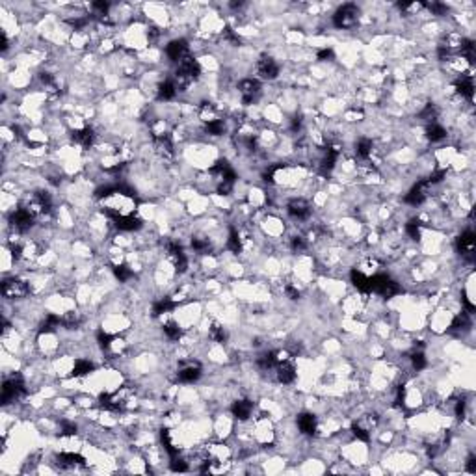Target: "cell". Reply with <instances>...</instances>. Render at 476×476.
I'll return each instance as SVG.
<instances>
[{
  "instance_id": "83f0119b",
  "label": "cell",
  "mask_w": 476,
  "mask_h": 476,
  "mask_svg": "<svg viewBox=\"0 0 476 476\" xmlns=\"http://www.w3.org/2000/svg\"><path fill=\"white\" fill-rule=\"evenodd\" d=\"M93 363L86 361V359H78L77 363H75V367H73V372H71V376L73 378H80V376H86V374H90V372H93Z\"/></svg>"
},
{
  "instance_id": "7a4b0ae2",
  "label": "cell",
  "mask_w": 476,
  "mask_h": 476,
  "mask_svg": "<svg viewBox=\"0 0 476 476\" xmlns=\"http://www.w3.org/2000/svg\"><path fill=\"white\" fill-rule=\"evenodd\" d=\"M370 292L381 294L383 298H392L400 292V286L396 281H392L389 276L385 274H376L374 277H370Z\"/></svg>"
},
{
  "instance_id": "4316f807",
  "label": "cell",
  "mask_w": 476,
  "mask_h": 476,
  "mask_svg": "<svg viewBox=\"0 0 476 476\" xmlns=\"http://www.w3.org/2000/svg\"><path fill=\"white\" fill-rule=\"evenodd\" d=\"M227 249H229V251H233V253H237V255L242 251V240H240V235H238V231L235 229V227H231V229H229Z\"/></svg>"
},
{
  "instance_id": "60d3db41",
  "label": "cell",
  "mask_w": 476,
  "mask_h": 476,
  "mask_svg": "<svg viewBox=\"0 0 476 476\" xmlns=\"http://www.w3.org/2000/svg\"><path fill=\"white\" fill-rule=\"evenodd\" d=\"M290 247L294 253H301V251H305V247H307V242H305V238L303 237H292L290 238Z\"/></svg>"
},
{
  "instance_id": "7bdbcfd3",
  "label": "cell",
  "mask_w": 476,
  "mask_h": 476,
  "mask_svg": "<svg viewBox=\"0 0 476 476\" xmlns=\"http://www.w3.org/2000/svg\"><path fill=\"white\" fill-rule=\"evenodd\" d=\"M423 6L424 8H428L431 13H435V15H445L446 13V6L445 4H441V2H424Z\"/></svg>"
},
{
  "instance_id": "d6986e66",
  "label": "cell",
  "mask_w": 476,
  "mask_h": 476,
  "mask_svg": "<svg viewBox=\"0 0 476 476\" xmlns=\"http://www.w3.org/2000/svg\"><path fill=\"white\" fill-rule=\"evenodd\" d=\"M456 92L460 93L461 97H465L467 100H473L475 97V84H473V78L471 77H461L456 80Z\"/></svg>"
},
{
  "instance_id": "f1b7e54d",
  "label": "cell",
  "mask_w": 476,
  "mask_h": 476,
  "mask_svg": "<svg viewBox=\"0 0 476 476\" xmlns=\"http://www.w3.org/2000/svg\"><path fill=\"white\" fill-rule=\"evenodd\" d=\"M60 324H62V318L58 315H48L43 320V324H41V328H39V333L43 335V333H50V331H54L56 328H60Z\"/></svg>"
},
{
  "instance_id": "836d02e7",
  "label": "cell",
  "mask_w": 476,
  "mask_h": 476,
  "mask_svg": "<svg viewBox=\"0 0 476 476\" xmlns=\"http://www.w3.org/2000/svg\"><path fill=\"white\" fill-rule=\"evenodd\" d=\"M114 276L119 283H125L132 277V270L127 264H117V266H114Z\"/></svg>"
},
{
  "instance_id": "ba28073f",
  "label": "cell",
  "mask_w": 476,
  "mask_h": 476,
  "mask_svg": "<svg viewBox=\"0 0 476 476\" xmlns=\"http://www.w3.org/2000/svg\"><path fill=\"white\" fill-rule=\"evenodd\" d=\"M34 220H36V218L30 214V210H28L26 207L17 208L15 212L11 214V218H9V222H11V225H13V229H17L19 233H26V231L34 225Z\"/></svg>"
},
{
  "instance_id": "6da1fadb",
  "label": "cell",
  "mask_w": 476,
  "mask_h": 476,
  "mask_svg": "<svg viewBox=\"0 0 476 476\" xmlns=\"http://www.w3.org/2000/svg\"><path fill=\"white\" fill-rule=\"evenodd\" d=\"M199 75H201V65H199V62L193 58L192 54L185 56V58L179 62V67H177L175 77H177V80H179V84H181V86L192 84L193 80H197V78H199Z\"/></svg>"
},
{
  "instance_id": "8992f818",
  "label": "cell",
  "mask_w": 476,
  "mask_h": 476,
  "mask_svg": "<svg viewBox=\"0 0 476 476\" xmlns=\"http://www.w3.org/2000/svg\"><path fill=\"white\" fill-rule=\"evenodd\" d=\"M456 247H458V251H460V255L465 259V261L473 262L475 261V247H476V235L475 231H463L460 237H458V240H456Z\"/></svg>"
},
{
  "instance_id": "ac0fdd59",
  "label": "cell",
  "mask_w": 476,
  "mask_h": 476,
  "mask_svg": "<svg viewBox=\"0 0 476 476\" xmlns=\"http://www.w3.org/2000/svg\"><path fill=\"white\" fill-rule=\"evenodd\" d=\"M298 428L303 435H315L316 433V417L313 413L298 415Z\"/></svg>"
},
{
  "instance_id": "603a6c76",
  "label": "cell",
  "mask_w": 476,
  "mask_h": 476,
  "mask_svg": "<svg viewBox=\"0 0 476 476\" xmlns=\"http://www.w3.org/2000/svg\"><path fill=\"white\" fill-rule=\"evenodd\" d=\"M350 277H352V283L355 285V288H357V290L369 294V292H370V277H367L365 274H363V272H359V270H352Z\"/></svg>"
},
{
  "instance_id": "4fadbf2b",
  "label": "cell",
  "mask_w": 476,
  "mask_h": 476,
  "mask_svg": "<svg viewBox=\"0 0 476 476\" xmlns=\"http://www.w3.org/2000/svg\"><path fill=\"white\" fill-rule=\"evenodd\" d=\"M276 370H277L276 374H277V381H279V383L288 385L296 380V367H294V363L292 361H288V357L277 363Z\"/></svg>"
},
{
  "instance_id": "9c48e42d",
  "label": "cell",
  "mask_w": 476,
  "mask_h": 476,
  "mask_svg": "<svg viewBox=\"0 0 476 476\" xmlns=\"http://www.w3.org/2000/svg\"><path fill=\"white\" fill-rule=\"evenodd\" d=\"M166 249H168L169 259L173 261V266H175V270L183 274V272L186 270V266H188V257H186L183 246H181L179 242H168Z\"/></svg>"
},
{
  "instance_id": "8fae6325",
  "label": "cell",
  "mask_w": 476,
  "mask_h": 476,
  "mask_svg": "<svg viewBox=\"0 0 476 476\" xmlns=\"http://www.w3.org/2000/svg\"><path fill=\"white\" fill-rule=\"evenodd\" d=\"M257 73L261 75V78L264 80H274L279 75V65L276 63V60H272L270 56H262L261 60L257 62Z\"/></svg>"
},
{
  "instance_id": "5b68a950",
  "label": "cell",
  "mask_w": 476,
  "mask_h": 476,
  "mask_svg": "<svg viewBox=\"0 0 476 476\" xmlns=\"http://www.w3.org/2000/svg\"><path fill=\"white\" fill-rule=\"evenodd\" d=\"M357 15H359V9L355 4H344L333 15V24L337 28H352L353 24L357 23Z\"/></svg>"
},
{
  "instance_id": "7402d4cb",
  "label": "cell",
  "mask_w": 476,
  "mask_h": 476,
  "mask_svg": "<svg viewBox=\"0 0 476 476\" xmlns=\"http://www.w3.org/2000/svg\"><path fill=\"white\" fill-rule=\"evenodd\" d=\"M277 363H279V352H276V350H270V352L262 353L261 357L257 359V365H259L262 370L276 369Z\"/></svg>"
},
{
  "instance_id": "ab89813d",
  "label": "cell",
  "mask_w": 476,
  "mask_h": 476,
  "mask_svg": "<svg viewBox=\"0 0 476 476\" xmlns=\"http://www.w3.org/2000/svg\"><path fill=\"white\" fill-rule=\"evenodd\" d=\"M352 433L355 435V437L359 439V441H363V443H369L370 441V433L363 426H359L357 423H353L352 424Z\"/></svg>"
},
{
  "instance_id": "277c9868",
  "label": "cell",
  "mask_w": 476,
  "mask_h": 476,
  "mask_svg": "<svg viewBox=\"0 0 476 476\" xmlns=\"http://www.w3.org/2000/svg\"><path fill=\"white\" fill-rule=\"evenodd\" d=\"M0 290H2V296H4V298L17 300V298H24V296L30 292V288H28L26 281H23V279L9 277V279H4V281H2Z\"/></svg>"
},
{
  "instance_id": "f6af8a7d",
  "label": "cell",
  "mask_w": 476,
  "mask_h": 476,
  "mask_svg": "<svg viewBox=\"0 0 476 476\" xmlns=\"http://www.w3.org/2000/svg\"><path fill=\"white\" fill-rule=\"evenodd\" d=\"M233 188H235V185L233 183H229V181H220V185H218V193L220 195H229L231 192H233Z\"/></svg>"
},
{
  "instance_id": "4dcf8cb0",
  "label": "cell",
  "mask_w": 476,
  "mask_h": 476,
  "mask_svg": "<svg viewBox=\"0 0 476 476\" xmlns=\"http://www.w3.org/2000/svg\"><path fill=\"white\" fill-rule=\"evenodd\" d=\"M460 52L465 60H469L471 63H475V41L463 39V41L460 43Z\"/></svg>"
},
{
  "instance_id": "74e56055",
  "label": "cell",
  "mask_w": 476,
  "mask_h": 476,
  "mask_svg": "<svg viewBox=\"0 0 476 476\" xmlns=\"http://www.w3.org/2000/svg\"><path fill=\"white\" fill-rule=\"evenodd\" d=\"M210 337L214 338L216 342H225V340H227V333H225V330H223V326L214 322L212 324V328H210Z\"/></svg>"
},
{
  "instance_id": "52a82bcc",
  "label": "cell",
  "mask_w": 476,
  "mask_h": 476,
  "mask_svg": "<svg viewBox=\"0 0 476 476\" xmlns=\"http://www.w3.org/2000/svg\"><path fill=\"white\" fill-rule=\"evenodd\" d=\"M238 92L242 95V102L249 106L253 104L257 97L261 95V82L257 78H244L240 84H238Z\"/></svg>"
},
{
  "instance_id": "b9f144b4",
  "label": "cell",
  "mask_w": 476,
  "mask_h": 476,
  "mask_svg": "<svg viewBox=\"0 0 476 476\" xmlns=\"http://www.w3.org/2000/svg\"><path fill=\"white\" fill-rule=\"evenodd\" d=\"M97 340H99V346L102 348V350H110V346H112V340H114V337L112 335H108L106 331H97Z\"/></svg>"
},
{
  "instance_id": "30bf717a",
  "label": "cell",
  "mask_w": 476,
  "mask_h": 476,
  "mask_svg": "<svg viewBox=\"0 0 476 476\" xmlns=\"http://www.w3.org/2000/svg\"><path fill=\"white\" fill-rule=\"evenodd\" d=\"M286 210H288V214H290L294 220H300V222L307 220L309 216H311V205H309L305 199H301V197L288 201Z\"/></svg>"
},
{
  "instance_id": "e575fe53",
  "label": "cell",
  "mask_w": 476,
  "mask_h": 476,
  "mask_svg": "<svg viewBox=\"0 0 476 476\" xmlns=\"http://www.w3.org/2000/svg\"><path fill=\"white\" fill-rule=\"evenodd\" d=\"M164 333H166L168 338H171V340H179L181 335H183V331H181V328H179V324H175V322L164 324Z\"/></svg>"
},
{
  "instance_id": "cb8c5ba5",
  "label": "cell",
  "mask_w": 476,
  "mask_h": 476,
  "mask_svg": "<svg viewBox=\"0 0 476 476\" xmlns=\"http://www.w3.org/2000/svg\"><path fill=\"white\" fill-rule=\"evenodd\" d=\"M156 95H158V99L160 100H173L177 95V84L175 82H171V80H166V82H162L160 86H158V92H156Z\"/></svg>"
},
{
  "instance_id": "484cf974",
  "label": "cell",
  "mask_w": 476,
  "mask_h": 476,
  "mask_svg": "<svg viewBox=\"0 0 476 476\" xmlns=\"http://www.w3.org/2000/svg\"><path fill=\"white\" fill-rule=\"evenodd\" d=\"M173 307H175V301L171 300V298H162V300H158L153 305V316L166 315V313H169Z\"/></svg>"
},
{
  "instance_id": "ffe728a7",
  "label": "cell",
  "mask_w": 476,
  "mask_h": 476,
  "mask_svg": "<svg viewBox=\"0 0 476 476\" xmlns=\"http://www.w3.org/2000/svg\"><path fill=\"white\" fill-rule=\"evenodd\" d=\"M58 465L62 469H71V467H77V465H86V460L80 454L63 452L58 456Z\"/></svg>"
},
{
  "instance_id": "8d00e7d4",
  "label": "cell",
  "mask_w": 476,
  "mask_h": 476,
  "mask_svg": "<svg viewBox=\"0 0 476 476\" xmlns=\"http://www.w3.org/2000/svg\"><path fill=\"white\" fill-rule=\"evenodd\" d=\"M421 119L428 121V125L435 123V119H437V108L433 106V104H426L424 110L421 112Z\"/></svg>"
},
{
  "instance_id": "1f68e13d",
  "label": "cell",
  "mask_w": 476,
  "mask_h": 476,
  "mask_svg": "<svg viewBox=\"0 0 476 476\" xmlns=\"http://www.w3.org/2000/svg\"><path fill=\"white\" fill-rule=\"evenodd\" d=\"M205 131L208 134H212V136H222L225 132V123H223V119H212V121H208L205 125Z\"/></svg>"
},
{
  "instance_id": "f35d334b",
  "label": "cell",
  "mask_w": 476,
  "mask_h": 476,
  "mask_svg": "<svg viewBox=\"0 0 476 476\" xmlns=\"http://www.w3.org/2000/svg\"><path fill=\"white\" fill-rule=\"evenodd\" d=\"M411 363H413V369L415 370H424V369H426V365H428V361H426V355H424L423 352H413V353H411Z\"/></svg>"
},
{
  "instance_id": "7c38bea8",
  "label": "cell",
  "mask_w": 476,
  "mask_h": 476,
  "mask_svg": "<svg viewBox=\"0 0 476 476\" xmlns=\"http://www.w3.org/2000/svg\"><path fill=\"white\" fill-rule=\"evenodd\" d=\"M430 188V185H428V181L424 179V181H421V183H417V185L409 190V193H407L406 197H404V201H406L407 205H413V207H419V205H423L424 199H426V190Z\"/></svg>"
},
{
  "instance_id": "44dd1931",
  "label": "cell",
  "mask_w": 476,
  "mask_h": 476,
  "mask_svg": "<svg viewBox=\"0 0 476 476\" xmlns=\"http://www.w3.org/2000/svg\"><path fill=\"white\" fill-rule=\"evenodd\" d=\"M73 140L77 142L78 145L84 147V149H90V147L93 145V142H95V132H93V129L86 127V129H80V131L73 132Z\"/></svg>"
},
{
  "instance_id": "bcb514c9",
  "label": "cell",
  "mask_w": 476,
  "mask_h": 476,
  "mask_svg": "<svg viewBox=\"0 0 476 476\" xmlns=\"http://www.w3.org/2000/svg\"><path fill=\"white\" fill-rule=\"evenodd\" d=\"M62 435H75L77 433V426L75 424L67 423V421H63L62 423V431H60Z\"/></svg>"
},
{
  "instance_id": "2e32d148",
  "label": "cell",
  "mask_w": 476,
  "mask_h": 476,
  "mask_svg": "<svg viewBox=\"0 0 476 476\" xmlns=\"http://www.w3.org/2000/svg\"><path fill=\"white\" fill-rule=\"evenodd\" d=\"M114 223L119 231H138L142 227V220L132 214H117L114 218Z\"/></svg>"
},
{
  "instance_id": "9a60e30c",
  "label": "cell",
  "mask_w": 476,
  "mask_h": 476,
  "mask_svg": "<svg viewBox=\"0 0 476 476\" xmlns=\"http://www.w3.org/2000/svg\"><path fill=\"white\" fill-rule=\"evenodd\" d=\"M199 376H201L199 363H188L185 367H181L179 372H177L179 381H183V383H193V381L199 380Z\"/></svg>"
},
{
  "instance_id": "ee69618b",
  "label": "cell",
  "mask_w": 476,
  "mask_h": 476,
  "mask_svg": "<svg viewBox=\"0 0 476 476\" xmlns=\"http://www.w3.org/2000/svg\"><path fill=\"white\" fill-rule=\"evenodd\" d=\"M169 465H171V471H175V473H186V471H188V463H186L185 460H181L179 456L171 458Z\"/></svg>"
},
{
  "instance_id": "d4e9b609",
  "label": "cell",
  "mask_w": 476,
  "mask_h": 476,
  "mask_svg": "<svg viewBox=\"0 0 476 476\" xmlns=\"http://www.w3.org/2000/svg\"><path fill=\"white\" fill-rule=\"evenodd\" d=\"M355 154L357 158L361 160H369L370 154H372V142L369 138H361L357 143H355Z\"/></svg>"
},
{
  "instance_id": "f907efd6",
  "label": "cell",
  "mask_w": 476,
  "mask_h": 476,
  "mask_svg": "<svg viewBox=\"0 0 476 476\" xmlns=\"http://www.w3.org/2000/svg\"><path fill=\"white\" fill-rule=\"evenodd\" d=\"M467 471L471 473V475H475V473H476V458H475V456H469V460H467Z\"/></svg>"
},
{
  "instance_id": "d6a6232c",
  "label": "cell",
  "mask_w": 476,
  "mask_h": 476,
  "mask_svg": "<svg viewBox=\"0 0 476 476\" xmlns=\"http://www.w3.org/2000/svg\"><path fill=\"white\" fill-rule=\"evenodd\" d=\"M192 247L193 251H197L199 255H207L208 251H210V242H208V238L195 237L192 238Z\"/></svg>"
},
{
  "instance_id": "3957f363",
  "label": "cell",
  "mask_w": 476,
  "mask_h": 476,
  "mask_svg": "<svg viewBox=\"0 0 476 476\" xmlns=\"http://www.w3.org/2000/svg\"><path fill=\"white\" fill-rule=\"evenodd\" d=\"M26 394V387H24V380L21 374H13L9 376L4 385H2V402L8 404L11 400H17Z\"/></svg>"
},
{
  "instance_id": "e0dca14e",
  "label": "cell",
  "mask_w": 476,
  "mask_h": 476,
  "mask_svg": "<svg viewBox=\"0 0 476 476\" xmlns=\"http://www.w3.org/2000/svg\"><path fill=\"white\" fill-rule=\"evenodd\" d=\"M231 411H233V415L237 417L238 421H247L251 417V413H253V402L251 400H237L231 406Z\"/></svg>"
},
{
  "instance_id": "5bb4252c",
  "label": "cell",
  "mask_w": 476,
  "mask_h": 476,
  "mask_svg": "<svg viewBox=\"0 0 476 476\" xmlns=\"http://www.w3.org/2000/svg\"><path fill=\"white\" fill-rule=\"evenodd\" d=\"M166 54H168V58L171 60V62H181L185 56H188V43H186V39H175V41H171L168 47H166Z\"/></svg>"
},
{
  "instance_id": "7dc6e473",
  "label": "cell",
  "mask_w": 476,
  "mask_h": 476,
  "mask_svg": "<svg viewBox=\"0 0 476 476\" xmlns=\"http://www.w3.org/2000/svg\"><path fill=\"white\" fill-rule=\"evenodd\" d=\"M285 294H286L290 300H298V298H300V290H298L296 286H292V285H286V286H285Z\"/></svg>"
},
{
  "instance_id": "f546056e",
  "label": "cell",
  "mask_w": 476,
  "mask_h": 476,
  "mask_svg": "<svg viewBox=\"0 0 476 476\" xmlns=\"http://www.w3.org/2000/svg\"><path fill=\"white\" fill-rule=\"evenodd\" d=\"M426 136H428V140H431V142H439V140H443L446 136V131L441 125L430 123L426 127Z\"/></svg>"
},
{
  "instance_id": "681fc988",
  "label": "cell",
  "mask_w": 476,
  "mask_h": 476,
  "mask_svg": "<svg viewBox=\"0 0 476 476\" xmlns=\"http://www.w3.org/2000/svg\"><path fill=\"white\" fill-rule=\"evenodd\" d=\"M465 415V400H458L456 402V417H463Z\"/></svg>"
},
{
  "instance_id": "c3c4849f",
  "label": "cell",
  "mask_w": 476,
  "mask_h": 476,
  "mask_svg": "<svg viewBox=\"0 0 476 476\" xmlns=\"http://www.w3.org/2000/svg\"><path fill=\"white\" fill-rule=\"evenodd\" d=\"M333 50L331 48H322V50H318V60H322V62H328V60H333Z\"/></svg>"
},
{
  "instance_id": "d590c367",
  "label": "cell",
  "mask_w": 476,
  "mask_h": 476,
  "mask_svg": "<svg viewBox=\"0 0 476 476\" xmlns=\"http://www.w3.org/2000/svg\"><path fill=\"white\" fill-rule=\"evenodd\" d=\"M421 225H423V223H421V220H417V218H415V220H411V222L406 223V233L411 238H413V240H417V238L421 237Z\"/></svg>"
}]
</instances>
